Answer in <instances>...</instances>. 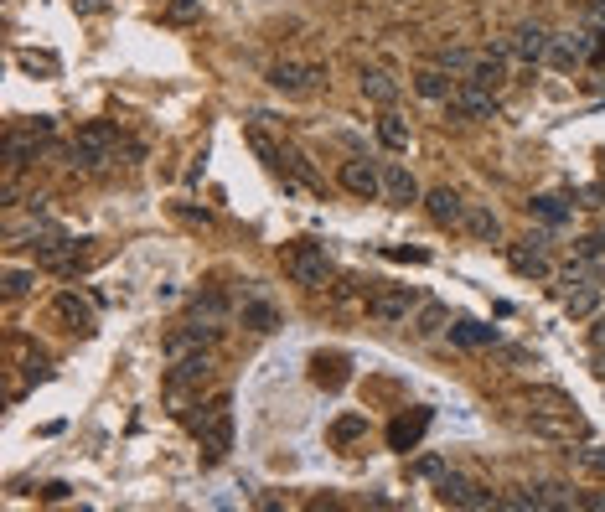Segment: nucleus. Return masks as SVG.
<instances>
[{
    "instance_id": "27",
    "label": "nucleus",
    "mask_w": 605,
    "mask_h": 512,
    "mask_svg": "<svg viewBox=\"0 0 605 512\" xmlns=\"http://www.w3.org/2000/svg\"><path fill=\"white\" fill-rule=\"evenodd\" d=\"M192 321H223V300L218 295H197L192 300Z\"/></svg>"
},
{
    "instance_id": "21",
    "label": "nucleus",
    "mask_w": 605,
    "mask_h": 512,
    "mask_svg": "<svg viewBox=\"0 0 605 512\" xmlns=\"http://www.w3.org/2000/svg\"><path fill=\"white\" fill-rule=\"evenodd\" d=\"M378 140H383L388 150H409V125H404V119L388 109V114L378 119Z\"/></svg>"
},
{
    "instance_id": "29",
    "label": "nucleus",
    "mask_w": 605,
    "mask_h": 512,
    "mask_svg": "<svg viewBox=\"0 0 605 512\" xmlns=\"http://www.w3.org/2000/svg\"><path fill=\"white\" fill-rule=\"evenodd\" d=\"M569 456L580 461V466H590V471H600V476H605V450H600V445H585V450H569Z\"/></svg>"
},
{
    "instance_id": "18",
    "label": "nucleus",
    "mask_w": 605,
    "mask_h": 512,
    "mask_svg": "<svg viewBox=\"0 0 605 512\" xmlns=\"http://www.w3.org/2000/svg\"><path fill=\"white\" fill-rule=\"evenodd\" d=\"M244 326H249V331H264V337H269V331H280V311L269 306L264 295H249V300H244Z\"/></svg>"
},
{
    "instance_id": "24",
    "label": "nucleus",
    "mask_w": 605,
    "mask_h": 512,
    "mask_svg": "<svg viewBox=\"0 0 605 512\" xmlns=\"http://www.w3.org/2000/svg\"><path fill=\"white\" fill-rule=\"evenodd\" d=\"M450 337H456L461 347H487V342H497V331L476 326V321H456V326H450Z\"/></svg>"
},
{
    "instance_id": "11",
    "label": "nucleus",
    "mask_w": 605,
    "mask_h": 512,
    "mask_svg": "<svg viewBox=\"0 0 605 512\" xmlns=\"http://www.w3.org/2000/svg\"><path fill=\"white\" fill-rule=\"evenodd\" d=\"M326 73L321 68H306V63H275L269 68V83L280 88V94H311Z\"/></svg>"
},
{
    "instance_id": "25",
    "label": "nucleus",
    "mask_w": 605,
    "mask_h": 512,
    "mask_svg": "<svg viewBox=\"0 0 605 512\" xmlns=\"http://www.w3.org/2000/svg\"><path fill=\"white\" fill-rule=\"evenodd\" d=\"M32 290H37V269H21V264H11V269H6V295H11V300H26Z\"/></svg>"
},
{
    "instance_id": "17",
    "label": "nucleus",
    "mask_w": 605,
    "mask_h": 512,
    "mask_svg": "<svg viewBox=\"0 0 605 512\" xmlns=\"http://www.w3.org/2000/svg\"><path fill=\"white\" fill-rule=\"evenodd\" d=\"M409 326H414V337H419V342H430V337H440V331L450 326V311H445V306H435V300H425V306L414 311V321H409Z\"/></svg>"
},
{
    "instance_id": "14",
    "label": "nucleus",
    "mask_w": 605,
    "mask_h": 512,
    "mask_svg": "<svg viewBox=\"0 0 605 512\" xmlns=\"http://www.w3.org/2000/svg\"><path fill=\"white\" fill-rule=\"evenodd\" d=\"M425 430H430V409L399 414V419H393V425H388V445H393V450H414V445H419V435H425Z\"/></svg>"
},
{
    "instance_id": "30",
    "label": "nucleus",
    "mask_w": 605,
    "mask_h": 512,
    "mask_svg": "<svg viewBox=\"0 0 605 512\" xmlns=\"http://www.w3.org/2000/svg\"><path fill=\"white\" fill-rule=\"evenodd\" d=\"M362 430H368V419L347 414V419H337V430H331V440H352V435H362Z\"/></svg>"
},
{
    "instance_id": "31",
    "label": "nucleus",
    "mask_w": 605,
    "mask_h": 512,
    "mask_svg": "<svg viewBox=\"0 0 605 512\" xmlns=\"http://www.w3.org/2000/svg\"><path fill=\"white\" fill-rule=\"evenodd\" d=\"M21 68H32V73H37V68H42V73H57V63H52L47 52H21Z\"/></svg>"
},
{
    "instance_id": "22",
    "label": "nucleus",
    "mask_w": 605,
    "mask_h": 512,
    "mask_svg": "<svg viewBox=\"0 0 605 512\" xmlns=\"http://www.w3.org/2000/svg\"><path fill=\"white\" fill-rule=\"evenodd\" d=\"M595 306H600V285L564 290V311H569V316H595Z\"/></svg>"
},
{
    "instance_id": "16",
    "label": "nucleus",
    "mask_w": 605,
    "mask_h": 512,
    "mask_svg": "<svg viewBox=\"0 0 605 512\" xmlns=\"http://www.w3.org/2000/svg\"><path fill=\"white\" fill-rule=\"evenodd\" d=\"M362 94H368L373 104H383V109H393L399 104V83H393V73H383V68H368L362 73Z\"/></svg>"
},
{
    "instance_id": "12",
    "label": "nucleus",
    "mask_w": 605,
    "mask_h": 512,
    "mask_svg": "<svg viewBox=\"0 0 605 512\" xmlns=\"http://www.w3.org/2000/svg\"><path fill=\"white\" fill-rule=\"evenodd\" d=\"M425 213H430V223H440V228H461V223H466V202H461V192L435 187V192H425Z\"/></svg>"
},
{
    "instance_id": "10",
    "label": "nucleus",
    "mask_w": 605,
    "mask_h": 512,
    "mask_svg": "<svg viewBox=\"0 0 605 512\" xmlns=\"http://www.w3.org/2000/svg\"><path fill=\"white\" fill-rule=\"evenodd\" d=\"M52 311L63 316V321L78 331V337H94V331H99V316H94V306H88L83 295H73V290H63V295H57V300H52Z\"/></svg>"
},
{
    "instance_id": "4",
    "label": "nucleus",
    "mask_w": 605,
    "mask_h": 512,
    "mask_svg": "<svg viewBox=\"0 0 605 512\" xmlns=\"http://www.w3.org/2000/svg\"><path fill=\"white\" fill-rule=\"evenodd\" d=\"M595 57H600V37L595 32H559L554 47H549L554 68H580V63H595Z\"/></svg>"
},
{
    "instance_id": "28",
    "label": "nucleus",
    "mask_w": 605,
    "mask_h": 512,
    "mask_svg": "<svg viewBox=\"0 0 605 512\" xmlns=\"http://www.w3.org/2000/svg\"><path fill=\"white\" fill-rule=\"evenodd\" d=\"M528 399H533V404H549L554 414H569V409H574V404L559 394V388H528Z\"/></svg>"
},
{
    "instance_id": "7",
    "label": "nucleus",
    "mask_w": 605,
    "mask_h": 512,
    "mask_svg": "<svg viewBox=\"0 0 605 512\" xmlns=\"http://www.w3.org/2000/svg\"><path fill=\"white\" fill-rule=\"evenodd\" d=\"M549 47H554V37L543 32V26H533V21H523V26H512V32H507V52L523 57V63H549Z\"/></svg>"
},
{
    "instance_id": "34",
    "label": "nucleus",
    "mask_w": 605,
    "mask_h": 512,
    "mask_svg": "<svg viewBox=\"0 0 605 512\" xmlns=\"http://www.w3.org/2000/svg\"><path fill=\"white\" fill-rule=\"evenodd\" d=\"M585 507H605V492L600 497H585Z\"/></svg>"
},
{
    "instance_id": "9",
    "label": "nucleus",
    "mask_w": 605,
    "mask_h": 512,
    "mask_svg": "<svg viewBox=\"0 0 605 512\" xmlns=\"http://www.w3.org/2000/svg\"><path fill=\"white\" fill-rule=\"evenodd\" d=\"M383 202H393V207L419 202V182L404 161H383Z\"/></svg>"
},
{
    "instance_id": "6",
    "label": "nucleus",
    "mask_w": 605,
    "mask_h": 512,
    "mask_svg": "<svg viewBox=\"0 0 605 512\" xmlns=\"http://www.w3.org/2000/svg\"><path fill=\"white\" fill-rule=\"evenodd\" d=\"M337 182L362 202H383V166H373V161H342Z\"/></svg>"
},
{
    "instance_id": "15",
    "label": "nucleus",
    "mask_w": 605,
    "mask_h": 512,
    "mask_svg": "<svg viewBox=\"0 0 605 512\" xmlns=\"http://www.w3.org/2000/svg\"><path fill=\"white\" fill-rule=\"evenodd\" d=\"M414 94L430 99V104H445L450 94H456V83H450L445 68H425V73H414Z\"/></svg>"
},
{
    "instance_id": "33",
    "label": "nucleus",
    "mask_w": 605,
    "mask_h": 512,
    "mask_svg": "<svg viewBox=\"0 0 605 512\" xmlns=\"http://www.w3.org/2000/svg\"><path fill=\"white\" fill-rule=\"evenodd\" d=\"M590 347H605V316H595V326H590Z\"/></svg>"
},
{
    "instance_id": "3",
    "label": "nucleus",
    "mask_w": 605,
    "mask_h": 512,
    "mask_svg": "<svg viewBox=\"0 0 605 512\" xmlns=\"http://www.w3.org/2000/svg\"><path fill=\"white\" fill-rule=\"evenodd\" d=\"M450 119H466V125H476V119H497V94L492 88H476V83H456V94L445 99Z\"/></svg>"
},
{
    "instance_id": "2",
    "label": "nucleus",
    "mask_w": 605,
    "mask_h": 512,
    "mask_svg": "<svg viewBox=\"0 0 605 512\" xmlns=\"http://www.w3.org/2000/svg\"><path fill=\"white\" fill-rule=\"evenodd\" d=\"M419 306H425V295L409 290V285H399V290L373 295V300H368V316H373L378 326H399V321H414V311H419Z\"/></svg>"
},
{
    "instance_id": "20",
    "label": "nucleus",
    "mask_w": 605,
    "mask_h": 512,
    "mask_svg": "<svg viewBox=\"0 0 605 512\" xmlns=\"http://www.w3.org/2000/svg\"><path fill=\"white\" fill-rule=\"evenodd\" d=\"M528 213H533L538 223H549V228L569 223V207H564V197H533V202H528Z\"/></svg>"
},
{
    "instance_id": "8",
    "label": "nucleus",
    "mask_w": 605,
    "mask_h": 512,
    "mask_svg": "<svg viewBox=\"0 0 605 512\" xmlns=\"http://www.w3.org/2000/svg\"><path fill=\"white\" fill-rule=\"evenodd\" d=\"M507 42H497L492 52H476V63H471V73H466V83H476V88H492L497 94V83H507Z\"/></svg>"
},
{
    "instance_id": "19",
    "label": "nucleus",
    "mask_w": 605,
    "mask_h": 512,
    "mask_svg": "<svg viewBox=\"0 0 605 512\" xmlns=\"http://www.w3.org/2000/svg\"><path fill=\"white\" fill-rule=\"evenodd\" d=\"M471 238H481V244H497L502 238V223H497V213L492 207H466V223H461Z\"/></svg>"
},
{
    "instance_id": "13",
    "label": "nucleus",
    "mask_w": 605,
    "mask_h": 512,
    "mask_svg": "<svg viewBox=\"0 0 605 512\" xmlns=\"http://www.w3.org/2000/svg\"><path fill=\"white\" fill-rule=\"evenodd\" d=\"M507 264H512V275H523V280H554V264L543 259V249L512 244V249H507Z\"/></svg>"
},
{
    "instance_id": "26",
    "label": "nucleus",
    "mask_w": 605,
    "mask_h": 512,
    "mask_svg": "<svg viewBox=\"0 0 605 512\" xmlns=\"http://www.w3.org/2000/svg\"><path fill=\"white\" fill-rule=\"evenodd\" d=\"M166 21H176V26L202 21V0H171V6H166Z\"/></svg>"
},
{
    "instance_id": "1",
    "label": "nucleus",
    "mask_w": 605,
    "mask_h": 512,
    "mask_svg": "<svg viewBox=\"0 0 605 512\" xmlns=\"http://www.w3.org/2000/svg\"><path fill=\"white\" fill-rule=\"evenodd\" d=\"M285 275L295 285H306V290H321L331 280V259H326L321 244H290L285 249Z\"/></svg>"
},
{
    "instance_id": "5",
    "label": "nucleus",
    "mask_w": 605,
    "mask_h": 512,
    "mask_svg": "<svg viewBox=\"0 0 605 512\" xmlns=\"http://www.w3.org/2000/svg\"><path fill=\"white\" fill-rule=\"evenodd\" d=\"M440 502L445 507H502V497H492L487 487H476L471 476H456V471L440 476Z\"/></svg>"
},
{
    "instance_id": "32",
    "label": "nucleus",
    "mask_w": 605,
    "mask_h": 512,
    "mask_svg": "<svg viewBox=\"0 0 605 512\" xmlns=\"http://www.w3.org/2000/svg\"><path fill=\"white\" fill-rule=\"evenodd\" d=\"M414 476H435V481H440V476H445V461H440V456H419V461H414Z\"/></svg>"
},
{
    "instance_id": "23",
    "label": "nucleus",
    "mask_w": 605,
    "mask_h": 512,
    "mask_svg": "<svg viewBox=\"0 0 605 512\" xmlns=\"http://www.w3.org/2000/svg\"><path fill=\"white\" fill-rule=\"evenodd\" d=\"M471 63H476V52H466V47H435V68H445V73H471Z\"/></svg>"
}]
</instances>
